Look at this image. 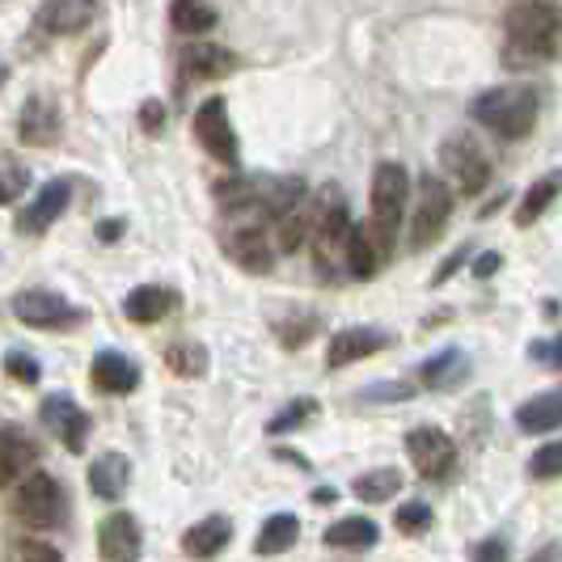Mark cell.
I'll list each match as a JSON object with an SVG mask.
<instances>
[{
    "label": "cell",
    "mask_w": 562,
    "mask_h": 562,
    "mask_svg": "<svg viewBox=\"0 0 562 562\" xmlns=\"http://www.w3.org/2000/svg\"><path fill=\"white\" fill-rule=\"evenodd\" d=\"M127 482H132V461L123 452H102L93 465H89V491L106 504H119L127 495Z\"/></svg>",
    "instance_id": "cell-21"
},
{
    "label": "cell",
    "mask_w": 562,
    "mask_h": 562,
    "mask_svg": "<svg viewBox=\"0 0 562 562\" xmlns=\"http://www.w3.org/2000/svg\"><path fill=\"white\" fill-rule=\"evenodd\" d=\"M310 330H317V317H305L301 326H283V347H301V342H310Z\"/></svg>",
    "instance_id": "cell-46"
},
{
    "label": "cell",
    "mask_w": 562,
    "mask_h": 562,
    "mask_svg": "<svg viewBox=\"0 0 562 562\" xmlns=\"http://www.w3.org/2000/svg\"><path fill=\"white\" fill-rule=\"evenodd\" d=\"M537 114H541V98L529 85H499L470 102V119L491 127L499 140H525L537 127Z\"/></svg>",
    "instance_id": "cell-3"
},
{
    "label": "cell",
    "mask_w": 562,
    "mask_h": 562,
    "mask_svg": "<svg viewBox=\"0 0 562 562\" xmlns=\"http://www.w3.org/2000/svg\"><path fill=\"white\" fill-rule=\"evenodd\" d=\"M529 474L533 479H562V440H554V445H541V449L529 457Z\"/></svg>",
    "instance_id": "cell-37"
},
{
    "label": "cell",
    "mask_w": 562,
    "mask_h": 562,
    "mask_svg": "<svg viewBox=\"0 0 562 562\" xmlns=\"http://www.w3.org/2000/svg\"><path fill=\"white\" fill-rule=\"evenodd\" d=\"M64 486H59L52 474H43V470H34L22 486H18V495H13V516H18V525H26V529H56L59 520H64Z\"/></svg>",
    "instance_id": "cell-4"
},
{
    "label": "cell",
    "mask_w": 562,
    "mask_h": 562,
    "mask_svg": "<svg viewBox=\"0 0 562 562\" xmlns=\"http://www.w3.org/2000/svg\"><path fill=\"white\" fill-rule=\"evenodd\" d=\"M516 427L529 431V436H546V431H559L562 427V385L550 394H537L529 402H520L516 411Z\"/></svg>",
    "instance_id": "cell-25"
},
{
    "label": "cell",
    "mask_w": 562,
    "mask_h": 562,
    "mask_svg": "<svg viewBox=\"0 0 562 562\" xmlns=\"http://www.w3.org/2000/svg\"><path fill=\"white\" fill-rule=\"evenodd\" d=\"M360 402H406V397H415V385L411 381H381V385H368L360 390Z\"/></svg>",
    "instance_id": "cell-39"
},
{
    "label": "cell",
    "mask_w": 562,
    "mask_h": 562,
    "mask_svg": "<svg viewBox=\"0 0 562 562\" xmlns=\"http://www.w3.org/2000/svg\"><path fill=\"white\" fill-rule=\"evenodd\" d=\"M98 550H102L106 562H140V550H144L140 520L132 512H111L98 525Z\"/></svg>",
    "instance_id": "cell-14"
},
{
    "label": "cell",
    "mask_w": 562,
    "mask_h": 562,
    "mask_svg": "<svg viewBox=\"0 0 562 562\" xmlns=\"http://www.w3.org/2000/svg\"><path fill=\"white\" fill-rule=\"evenodd\" d=\"M178 68H182V81H216V77H228L237 68V56L228 47L199 38V43L178 47Z\"/></svg>",
    "instance_id": "cell-17"
},
{
    "label": "cell",
    "mask_w": 562,
    "mask_h": 562,
    "mask_svg": "<svg viewBox=\"0 0 562 562\" xmlns=\"http://www.w3.org/2000/svg\"><path fill=\"white\" fill-rule=\"evenodd\" d=\"M13 317L22 326H34V330H64V326H77L81 313L68 305V296H59L52 288H26L13 296Z\"/></svg>",
    "instance_id": "cell-7"
},
{
    "label": "cell",
    "mask_w": 562,
    "mask_h": 562,
    "mask_svg": "<svg viewBox=\"0 0 562 562\" xmlns=\"http://www.w3.org/2000/svg\"><path fill=\"white\" fill-rule=\"evenodd\" d=\"M13 562H64V559H59L56 546H47V541H38V537H26V541H18Z\"/></svg>",
    "instance_id": "cell-40"
},
{
    "label": "cell",
    "mask_w": 562,
    "mask_h": 562,
    "mask_svg": "<svg viewBox=\"0 0 562 562\" xmlns=\"http://www.w3.org/2000/svg\"><path fill=\"white\" fill-rule=\"evenodd\" d=\"M406 203H411V173H406V166L381 161L376 173H372V228L394 241Z\"/></svg>",
    "instance_id": "cell-5"
},
{
    "label": "cell",
    "mask_w": 562,
    "mask_h": 562,
    "mask_svg": "<svg viewBox=\"0 0 562 562\" xmlns=\"http://www.w3.org/2000/svg\"><path fill=\"white\" fill-rule=\"evenodd\" d=\"M59 132H64V119H59L56 98L34 93L26 106H22V114H18V136H22V144H30V148H52L59 140Z\"/></svg>",
    "instance_id": "cell-15"
},
{
    "label": "cell",
    "mask_w": 562,
    "mask_h": 562,
    "mask_svg": "<svg viewBox=\"0 0 562 562\" xmlns=\"http://www.w3.org/2000/svg\"><path fill=\"white\" fill-rule=\"evenodd\" d=\"M440 157H445L449 173L457 178V191L461 195H482L486 191V182H491V157L482 153V144L470 132L465 136H452Z\"/></svg>",
    "instance_id": "cell-9"
},
{
    "label": "cell",
    "mask_w": 562,
    "mask_h": 562,
    "mask_svg": "<svg viewBox=\"0 0 562 562\" xmlns=\"http://www.w3.org/2000/svg\"><path fill=\"white\" fill-rule=\"evenodd\" d=\"M119 233H123V221H102V225H98V237H102V241H119Z\"/></svg>",
    "instance_id": "cell-47"
},
{
    "label": "cell",
    "mask_w": 562,
    "mask_h": 562,
    "mask_svg": "<svg viewBox=\"0 0 562 562\" xmlns=\"http://www.w3.org/2000/svg\"><path fill=\"white\" fill-rule=\"evenodd\" d=\"M351 491H356V499H364V504H385V499H394L397 491H402V470H394V465L368 470V474H360V479L351 482Z\"/></svg>",
    "instance_id": "cell-32"
},
{
    "label": "cell",
    "mask_w": 562,
    "mask_h": 562,
    "mask_svg": "<svg viewBox=\"0 0 562 562\" xmlns=\"http://www.w3.org/2000/svg\"><path fill=\"white\" fill-rule=\"evenodd\" d=\"M470 554H474V562H507V541L504 537H486Z\"/></svg>",
    "instance_id": "cell-43"
},
{
    "label": "cell",
    "mask_w": 562,
    "mask_h": 562,
    "mask_svg": "<svg viewBox=\"0 0 562 562\" xmlns=\"http://www.w3.org/2000/svg\"><path fill=\"white\" fill-rule=\"evenodd\" d=\"M216 199L228 212H258V216H271L280 225L292 207L305 203V182L301 178H228L216 182Z\"/></svg>",
    "instance_id": "cell-2"
},
{
    "label": "cell",
    "mask_w": 562,
    "mask_h": 562,
    "mask_svg": "<svg viewBox=\"0 0 562 562\" xmlns=\"http://www.w3.org/2000/svg\"><path fill=\"white\" fill-rule=\"evenodd\" d=\"M38 461V445L30 440L26 431H18V427H0V491L4 486H13V482H26Z\"/></svg>",
    "instance_id": "cell-18"
},
{
    "label": "cell",
    "mask_w": 562,
    "mask_h": 562,
    "mask_svg": "<svg viewBox=\"0 0 562 562\" xmlns=\"http://www.w3.org/2000/svg\"><path fill=\"white\" fill-rule=\"evenodd\" d=\"M30 187V166L13 153H0V207H9L13 199H22Z\"/></svg>",
    "instance_id": "cell-34"
},
{
    "label": "cell",
    "mask_w": 562,
    "mask_h": 562,
    "mask_svg": "<svg viewBox=\"0 0 562 562\" xmlns=\"http://www.w3.org/2000/svg\"><path fill=\"white\" fill-rule=\"evenodd\" d=\"M68 203H72V182H68V178H52V182H43V187H38V195L30 199L26 207L18 212V233H22V237H38V233H47V228L56 225L59 216L68 212Z\"/></svg>",
    "instance_id": "cell-11"
},
{
    "label": "cell",
    "mask_w": 562,
    "mask_h": 562,
    "mask_svg": "<svg viewBox=\"0 0 562 562\" xmlns=\"http://www.w3.org/2000/svg\"><path fill=\"white\" fill-rule=\"evenodd\" d=\"M280 461H292V465H301V470H310V457H301V452H292V449H280L276 452Z\"/></svg>",
    "instance_id": "cell-50"
},
{
    "label": "cell",
    "mask_w": 562,
    "mask_h": 562,
    "mask_svg": "<svg viewBox=\"0 0 562 562\" xmlns=\"http://www.w3.org/2000/svg\"><path fill=\"white\" fill-rule=\"evenodd\" d=\"M423 385L427 390H457V385H465L470 381V356L461 351V347H445V351H436L431 360H423L419 368Z\"/></svg>",
    "instance_id": "cell-24"
},
{
    "label": "cell",
    "mask_w": 562,
    "mask_h": 562,
    "mask_svg": "<svg viewBox=\"0 0 562 562\" xmlns=\"http://www.w3.org/2000/svg\"><path fill=\"white\" fill-rule=\"evenodd\" d=\"M140 127L148 136H161L166 132V102H157V98H148L140 106Z\"/></svg>",
    "instance_id": "cell-42"
},
{
    "label": "cell",
    "mask_w": 562,
    "mask_h": 562,
    "mask_svg": "<svg viewBox=\"0 0 562 562\" xmlns=\"http://www.w3.org/2000/svg\"><path fill=\"white\" fill-rule=\"evenodd\" d=\"M562 195V169H554V173H546V178H537L533 187L525 191V199L516 203V225L520 228H529L537 225V216L554 203V199Z\"/></svg>",
    "instance_id": "cell-31"
},
{
    "label": "cell",
    "mask_w": 562,
    "mask_h": 562,
    "mask_svg": "<svg viewBox=\"0 0 562 562\" xmlns=\"http://www.w3.org/2000/svg\"><path fill=\"white\" fill-rule=\"evenodd\" d=\"M225 250L233 254V262H237V267H246L250 276H262V271H271V262H276L271 237H267V233H262L258 225L233 228V233L225 237Z\"/></svg>",
    "instance_id": "cell-19"
},
{
    "label": "cell",
    "mask_w": 562,
    "mask_h": 562,
    "mask_svg": "<svg viewBox=\"0 0 562 562\" xmlns=\"http://www.w3.org/2000/svg\"><path fill=\"white\" fill-rule=\"evenodd\" d=\"M221 22V9L207 4V0H173L169 4V26L178 34H207Z\"/></svg>",
    "instance_id": "cell-30"
},
{
    "label": "cell",
    "mask_w": 562,
    "mask_h": 562,
    "mask_svg": "<svg viewBox=\"0 0 562 562\" xmlns=\"http://www.w3.org/2000/svg\"><path fill=\"white\" fill-rule=\"evenodd\" d=\"M195 140L203 144L221 166L237 169V161H241V144H237L233 123H228L225 98H207V102L195 111Z\"/></svg>",
    "instance_id": "cell-8"
},
{
    "label": "cell",
    "mask_w": 562,
    "mask_h": 562,
    "mask_svg": "<svg viewBox=\"0 0 562 562\" xmlns=\"http://www.w3.org/2000/svg\"><path fill=\"white\" fill-rule=\"evenodd\" d=\"M313 415H317V402H313V397H296V402H292L288 411H280L276 419L267 423V431H271V436H283V431H292V427L310 423Z\"/></svg>",
    "instance_id": "cell-35"
},
{
    "label": "cell",
    "mask_w": 562,
    "mask_h": 562,
    "mask_svg": "<svg viewBox=\"0 0 562 562\" xmlns=\"http://www.w3.org/2000/svg\"><path fill=\"white\" fill-rule=\"evenodd\" d=\"M381 541V525L368 516H342L326 529V546L335 550H372Z\"/></svg>",
    "instance_id": "cell-28"
},
{
    "label": "cell",
    "mask_w": 562,
    "mask_h": 562,
    "mask_svg": "<svg viewBox=\"0 0 562 562\" xmlns=\"http://www.w3.org/2000/svg\"><path fill=\"white\" fill-rule=\"evenodd\" d=\"M313 504H322V507L338 504V491H335V486H317V491H313Z\"/></svg>",
    "instance_id": "cell-48"
},
{
    "label": "cell",
    "mask_w": 562,
    "mask_h": 562,
    "mask_svg": "<svg viewBox=\"0 0 562 562\" xmlns=\"http://www.w3.org/2000/svg\"><path fill=\"white\" fill-rule=\"evenodd\" d=\"M562 56V4H512L504 13V64L537 68Z\"/></svg>",
    "instance_id": "cell-1"
},
{
    "label": "cell",
    "mask_w": 562,
    "mask_h": 562,
    "mask_svg": "<svg viewBox=\"0 0 562 562\" xmlns=\"http://www.w3.org/2000/svg\"><path fill=\"white\" fill-rule=\"evenodd\" d=\"M4 372H9L18 385H38V376H43V368H38V360H34L30 351H9V356H4Z\"/></svg>",
    "instance_id": "cell-38"
},
{
    "label": "cell",
    "mask_w": 562,
    "mask_h": 562,
    "mask_svg": "<svg viewBox=\"0 0 562 562\" xmlns=\"http://www.w3.org/2000/svg\"><path fill=\"white\" fill-rule=\"evenodd\" d=\"M529 356L541 360V364H550V368H562V335L554 338V342H533V347H529Z\"/></svg>",
    "instance_id": "cell-44"
},
{
    "label": "cell",
    "mask_w": 562,
    "mask_h": 562,
    "mask_svg": "<svg viewBox=\"0 0 562 562\" xmlns=\"http://www.w3.org/2000/svg\"><path fill=\"white\" fill-rule=\"evenodd\" d=\"M452 216V191L445 178L423 173L419 178V199H415V225H411V250H427Z\"/></svg>",
    "instance_id": "cell-6"
},
{
    "label": "cell",
    "mask_w": 562,
    "mask_h": 562,
    "mask_svg": "<svg viewBox=\"0 0 562 562\" xmlns=\"http://www.w3.org/2000/svg\"><path fill=\"white\" fill-rule=\"evenodd\" d=\"M499 267H504V254H499V250H486V254H479V258H474V276H479V280H491Z\"/></svg>",
    "instance_id": "cell-45"
},
{
    "label": "cell",
    "mask_w": 562,
    "mask_h": 562,
    "mask_svg": "<svg viewBox=\"0 0 562 562\" xmlns=\"http://www.w3.org/2000/svg\"><path fill=\"white\" fill-rule=\"evenodd\" d=\"M89 381L102 394H132L140 385V368H136V360H127L123 351H98L93 368H89Z\"/></svg>",
    "instance_id": "cell-20"
},
{
    "label": "cell",
    "mask_w": 562,
    "mask_h": 562,
    "mask_svg": "<svg viewBox=\"0 0 562 562\" xmlns=\"http://www.w3.org/2000/svg\"><path fill=\"white\" fill-rule=\"evenodd\" d=\"M406 452H411V465L419 470V479H445L457 465V445L440 427H415L406 436Z\"/></svg>",
    "instance_id": "cell-10"
},
{
    "label": "cell",
    "mask_w": 562,
    "mask_h": 562,
    "mask_svg": "<svg viewBox=\"0 0 562 562\" xmlns=\"http://www.w3.org/2000/svg\"><path fill=\"white\" fill-rule=\"evenodd\" d=\"M394 347V335L381 330V326H347V330H335L330 347H326V364L330 368H347L356 360H368L376 351Z\"/></svg>",
    "instance_id": "cell-13"
},
{
    "label": "cell",
    "mask_w": 562,
    "mask_h": 562,
    "mask_svg": "<svg viewBox=\"0 0 562 562\" xmlns=\"http://www.w3.org/2000/svg\"><path fill=\"white\" fill-rule=\"evenodd\" d=\"M38 419H43V427H47L52 436H59V440H64V449H68V452L85 449V436H89V415L77 406V397L47 394V397H43V406H38Z\"/></svg>",
    "instance_id": "cell-12"
},
{
    "label": "cell",
    "mask_w": 562,
    "mask_h": 562,
    "mask_svg": "<svg viewBox=\"0 0 562 562\" xmlns=\"http://www.w3.org/2000/svg\"><path fill=\"white\" fill-rule=\"evenodd\" d=\"M166 364L178 376H203L207 372V347H199L195 338H178L166 347Z\"/></svg>",
    "instance_id": "cell-33"
},
{
    "label": "cell",
    "mask_w": 562,
    "mask_h": 562,
    "mask_svg": "<svg viewBox=\"0 0 562 562\" xmlns=\"http://www.w3.org/2000/svg\"><path fill=\"white\" fill-rule=\"evenodd\" d=\"M296 537H301V520L292 516V512H276V516H267V525L258 529V541H254V554H283V550H292L296 546Z\"/></svg>",
    "instance_id": "cell-29"
},
{
    "label": "cell",
    "mask_w": 562,
    "mask_h": 562,
    "mask_svg": "<svg viewBox=\"0 0 562 562\" xmlns=\"http://www.w3.org/2000/svg\"><path fill=\"white\" fill-rule=\"evenodd\" d=\"M93 18H98V4L56 0V4H43L38 9V30H47V34H77V30H89Z\"/></svg>",
    "instance_id": "cell-26"
},
{
    "label": "cell",
    "mask_w": 562,
    "mask_h": 562,
    "mask_svg": "<svg viewBox=\"0 0 562 562\" xmlns=\"http://www.w3.org/2000/svg\"><path fill=\"white\" fill-rule=\"evenodd\" d=\"M390 250H394V241L372 225H351L347 233V267L356 280H372L381 271V262L390 258Z\"/></svg>",
    "instance_id": "cell-16"
},
{
    "label": "cell",
    "mask_w": 562,
    "mask_h": 562,
    "mask_svg": "<svg viewBox=\"0 0 562 562\" xmlns=\"http://www.w3.org/2000/svg\"><path fill=\"white\" fill-rule=\"evenodd\" d=\"M169 310H173V292L157 288V283H140V288H132V292H127V301H123L127 322H136V326H153V322H161Z\"/></svg>",
    "instance_id": "cell-27"
},
{
    "label": "cell",
    "mask_w": 562,
    "mask_h": 562,
    "mask_svg": "<svg viewBox=\"0 0 562 562\" xmlns=\"http://www.w3.org/2000/svg\"><path fill=\"white\" fill-rule=\"evenodd\" d=\"M470 254H474V246H470V241H465V246H457V250H452L449 258L440 262V271L431 276V288H440V283H449L452 276H457V271H461V267L470 262Z\"/></svg>",
    "instance_id": "cell-41"
},
{
    "label": "cell",
    "mask_w": 562,
    "mask_h": 562,
    "mask_svg": "<svg viewBox=\"0 0 562 562\" xmlns=\"http://www.w3.org/2000/svg\"><path fill=\"white\" fill-rule=\"evenodd\" d=\"M394 525L402 533H427V529H431V504H423V499L402 504L394 512Z\"/></svg>",
    "instance_id": "cell-36"
},
{
    "label": "cell",
    "mask_w": 562,
    "mask_h": 562,
    "mask_svg": "<svg viewBox=\"0 0 562 562\" xmlns=\"http://www.w3.org/2000/svg\"><path fill=\"white\" fill-rule=\"evenodd\" d=\"M322 207H326V195L322 199H305L301 207H292L288 216H283L280 225H276V246L283 254H296L305 241H313V233H317V221H322Z\"/></svg>",
    "instance_id": "cell-22"
},
{
    "label": "cell",
    "mask_w": 562,
    "mask_h": 562,
    "mask_svg": "<svg viewBox=\"0 0 562 562\" xmlns=\"http://www.w3.org/2000/svg\"><path fill=\"white\" fill-rule=\"evenodd\" d=\"M233 541V520L228 516H203L199 525H191L182 533V554L187 559H216Z\"/></svg>",
    "instance_id": "cell-23"
},
{
    "label": "cell",
    "mask_w": 562,
    "mask_h": 562,
    "mask_svg": "<svg viewBox=\"0 0 562 562\" xmlns=\"http://www.w3.org/2000/svg\"><path fill=\"white\" fill-rule=\"evenodd\" d=\"M529 562H562V546H546L541 554H533Z\"/></svg>",
    "instance_id": "cell-49"
}]
</instances>
